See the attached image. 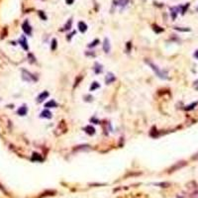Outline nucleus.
I'll use <instances>...</instances> for the list:
<instances>
[{
    "label": "nucleus",
    "mask_w": 198,
    "mask_h": 198,
    "mask_svg": "<svg viewBox=\"0 0 198 198\" xmlns=\"http://www.w3.org/2000/svg\"><path fill=\"white\" fill-rule=\"evenodd\" d=\"M146 63H147L150 67H151V68L152 69H154L155 70V72L157 73V75L159 77H161V78H163V79H166V78H167V72H162L161 69H159L157 65H155V64H153V63H151V62H149V60H146Z\"/></svg>",
    "instance_id": "nucleus-1"
},
{
    "label": "nucleus",
    "mask_w": 198,
    "mask_h": 198,
    "mask_svg": "<svg viewBox=\"0 0 198 198\" xmlns=\"http://www.w3.org/2000/svg\"><path fill=\"white\" fill-rule=\"evenodd\" d=\"M23 78H24V80L26 81H36L37 78H35L33 76V74H31L29 72H27V70H23Z\"/></svg>",
    "instance_id": "nucleus-2"
},
{
    "label": "nucleus",
    "mask_w": 198,
    "mask_h": 198,
    "mask_svg": "<svg viewBox=\"0 0 198 198\" xmlns=\"http://www.w3.org/2000/svg\"><path fill=\"white\" fill-rule=\"evenodd\" d=\"M184 166H186V162H178V163H176L175 164H173V166H172L171 168H169V172L178 171V169L181 168V167H183Z\"/></svg>",
    "instance_id": "nucleus-3"
},
{
    "label": "nucleus",
    "mask_w": 198,
    "mask_h": 198,
    "mask_svg": "<svg viewBox=\"0 0 198 198\" xmlns=\"http://www.w3.org/2000/svg\"><path fill=\"white\" fill-rule=\"evenodd\" d=\"M23 31H24L27 35H31V33H32V27L30 26L29 24V22L28 21H25L24 23H23Z\"/></svg>",
    "instance_id": "nucleus-4"
},
{
    "label": "nucleus",
    "mask_w": 198,
    "mask_h": 198,
    "mask_svg": "<svg viewBox=\"0 0 198 198\" xmlns=\"http://www.w3.org/2000/svg\"><path fill=\"white\" fill-rule=\"evenodd\" d=\"M110 48H111V47H110V42L106 38V39L104 40V44H103V50H104V52L106 54H108L110 52Z\"/></svg>",
    "instance_id": "nucleus-5"
},
{
    "label": "nucleus",
    "mask_w": 198,
    "mask_h": 198,
    "mask_svg": "<svg viewBox=\"0 0 198 198\" xmlns=\"http://www.w3.org/2000/svg\"><path fill=\"white\" fill-rule=\"evenodd\" d=\"M49 92L48 91H44V92H42L39 96H38V102H42V101H44L46 98H48L49 97Z\"/></svg>",
    "instance_id": "nucleus-6"
},
{
    "label": "nucleus",
    "mask_w": 198,
    "mask_h": 198,
    "mask_svg": "<svg viewBox=\"0 0 198 198\" xmlns=\"http://www.w3.org/2000/svg\"><path fill=\"white\" fill-rule=\"evenodd\" d=\"M115 80V76H114V74H112V73H107V75L105 76V81L107 84H110L111 82H113Z\"/></svg>",
    "instance_id": "nucleus-7"
},
{
    "label": "nucleus",
    "mask_w": 198,
    "mask_h": 198,
    "mask_svg": "<svg viewBox=\"0 0 198 198\" xmlns=\"http://www.w3.org/2000/svg\"><path fill=\"white\" fill-rule=\"evenodd\" d=\"M78 30L80 31L81 33H84V32H86L87 30V25L85 24L84 22H79L78 23Z\"/></svg>",
    "instance_id": "nucleus-8"
},
{
    "label": "nucleus",
    "mask_w": 198,
    "mask_h": 198,
    "mask_svg": "<svg viewBox=\"0 0 198 198\" xmlns=\"http://www.w3.org/2000/svg\"><path fill=\"white\" fill-rule=\"evenodd\" d=\"M40 117L41 118H46V119H50V118H52V113L49 110H44L43 112L41 113Z\"/></svg>",
    "instance_id": "nucleus-9"
},
{
    "label": "nucleus",
    "mask_w": 198,
    "mask_h": 198,
    "mask_svg": "<svg viewBox=\"0 0 198 198\" xmlns=\"http://www.w3.org/2000/svg\"><path fill=\"white\" fill-rule=\"evenodd\" d=\"M179 8L180 7H172V8H171V18L173 19H175V17L177 16V12H178V10H179Z\"/></svg>",
    "instance_id": "nucleus-10"
},
{
    "label": "nucleus",
    "mask_w": 198,
    "mask_h": 198,
    "mask_svg": "<svg viewBox=\"0 0 198 198\" xmlns=\"http://www.w3.org/2000/svg\"><path fill=\"white\" fill-rule=\"evenodd\" d=\"M84 131H85L88 135H94V133H95V129H94L92 126L85 127V128H84Z\"/></svg>",
    "instance_id": "nucleus-11"
},
{
    "label": "nucleus",
    "mask_w": 198,
    "mask_h": 198,
    "mask_svg": "<svg viewBox=\"0 0 198 198\" xmlns=\"http://www.w3.org/2000/svg\"><path fill=\"white\" fill-rule=\"evenodd\" d=\"M27 111H28V109H27V107L26 106H22L20 109H19L18 111H17V113L20 116H24V115H26L27 114Z\"/></svg>",
    "instance_id": "nucleus-12"
},
{
    "label": "nucleus",
    "mask_w": 198,
    "mask_h": 198,
    "mask_svg": "<svg viewBox=\"0 0 198 198\" xmlns=\"http://www.w3.org/2000/svg\"><path fill=\"white\" fill-rule=\"evenodd\" d=\"M117 5L120 7H125L129 3V0H117Z\"/></svg>",
    "instance_id": "nucleus-13"
},
{
    "label": "nucleus",
    "mask_w": 198,
    "mask_h": 198,
    "mask_svg": "<svg viewBox=\"0 0 198 198\" xmlns=\"http://www.w3.org/2000/svg\"><path fill=\"white\" fill-rule=\"evenodd\" d=\"M19 43H21V46L24 48L25 50H28V45H27V41L25 37H22L20 40H19Z\"/></svg>",
    "instance_id": "nucleus-14"
},
{
    "label": "nucleus",
    "mask_w": 198,
    "mask_h": 198,
    "mask_svg": "<svg viewBox=\"0 0 198 198\" xmlns=\"http://www.w3.org/2000/svg\"><path fill=\"white\" fill-rule=\"evenodd\" d=\"M56 106H58V104L55 102V100H51L50 102L46 103V105H45V107H47V108H56Z\"/></svg>",
    "instance_id": "nucleus-15"
},
{
    "label": "nucleus",
    "mask_w": 198,
    "mask_h": 198,
    "mask_svg": "<svg viewBox=\"0 0 198 198\" xmlns=\"http://www.w3.org/2000/svg\"><path fill=\"white\" fill-rule=\"evenodd\" d=\"M94 70H95V73H100L102 72V67L99 64H95V68H94Z\"/></svg>",
    "instance_id": "nucleus-16"
},
{
    "label": "nucleus",
    "mask_w": 198,
    "mask_h": 198,
    "mask_svg": "<svg viewBox=\"0 0 198 198\" xmlns=\"http://www.w3.org/2000/svg\"><path fill=\"white\" fill-rule=\"evenodd\" d=\"M99 87H100V85L98 84V82L94 81V82L92 83V85L90 86V90L93 91V90H95V89H97V88H99Z\"/></svg>",
    "instance_id": "nucleus-17"
},
{
    "label": "nucleus",
    "mask_w": 198,
    "mask_h": 198,
    "mask_svg": "<svg viewBox=\"0 0 198 198\" xmlns=\"http://www.w3.org/2000/svg\"><path fill=\"white\" fill-rule=\"evenodd\" d=\"M72 28V19H69L68 22L64 25V30H69Z\"/></svg>",
    "instance_id": "nucleus-18"
},
{
    "label": "nucleus",
    "mask_w": 198,
    "mask_h": 198,
    "mask_svg": "<svg viewBox=\"0 0 198 198\" xmlns=\"http://www.w3.org/2000/svg\"><path fill=\"white\" fill-rule=\"evenodd\" d=\"M98 44H99V40L97 39V40H94L90 45H88V47H89V48H92V47H95Z\"/></svg>",
    "instance_id": "nucleus-19"
},
{
    "label": "nucleus",
    "mask_w": 198,
    "mask_h": 198,
    "mask_svg": "<svg viewBox=\"0 0 198 198\" xmlns=\"http://www.w3.org/2000/svg\"><path fill=\"white\" fill-rule=\"evenodd\" d=\"M198 104V102H194L193 103V104H191V105H189V106H187L185 109L186 110H191V109H193V108H194V106H196Z\"/></svg>",
    "instance_id": "nucleus-20"
},
{
    "label": "nucleus",
    "mask_w": 198,
    "mask_h": 198,
    "mask_svg": "<svg viewBox=\"0 0 198 198\" xmlns=\"http://www.w3.org/2000/svg\"><path fill=\"white\" fill-rule=\"evenodd\" d=\"M56 41L54 39L53 41H52V50L55 51L56 50Z\"/></svg>",
    "instance_id": "nucleus-21"
},
{
    "label": "nucleus",
    "mask_w": 198,
    "mask_h": 198,
    "mask_svg": "<svg viewBox=\"0 0 198 198\" xmlns=\"http://www.w3.org/2000/svg\"><path fill=\"white\" fill-rule=\"evenodd\" d=\"M33 159H39V161H41L42 158H41L40 155H38V154H36V153H35V154H33Z\"/></svg>",
    "instance_id": "nucleus-22"
},
{
    "label": "nucleus",
    "mask_w": 198,
    "mask_h": 198,
    "mask_svg": "<svg viewBox=\"0 0 198 198\" xmlns=\"http://www.w3.org/2000/svg\"><path fill=\"white\" fill-rule=\"evenodd\" d=\"M155 185H162V187H167L169 185V183L163 182V183H155Z\"/></svg>",
    "instance_id": "nucleus-23"
},
{
    "label": "nucleus",
    "mask_w": 198,
    "mask_h": 198,
    "mask_svg": "<svg viewBox=\"0 0 198 198\" xmlns=\"http://www.w3.org/2000/svg\"><path fill=\"white\" fill-rule=\"evenodd\" d=\"M193 86H194V88L196 89V90H198V80L194 81V83H193Z\"/></svg>",
    "instance_id": "nucleus-24"
},
{
    "label": "nucleus",
    "mask_w": 198,
    "mask_h": 198,
    "mask_svg": "<svg viewBox=\"0 0 198 198\" xmlns=\"http://www.w3.org/2000/svg\"><path fill=\"white\" fill-rule=\"evenodd\" d=\"M73 1H74V0H65V2H67V4H68V5H70V4H72Z\"/></svg>",
    "instance_id": "nucleus-25"
},
{
    "label": "nucleus",
    "mask_w": 198,
    "mask_h": 198,
    "mask_svg": "<svg viewBox=\"0 0 198 198\" xmlns=\"http://www.w3.org/2000/svg\"><path fill=\"white\" fill-rule=\"evenodd\" d=\"M194 56H196V58L198 59V51L196 52V53H195V55H194Z\"/></svg>",
    "instance_id": "nucleus-26"
}]
</instances>
